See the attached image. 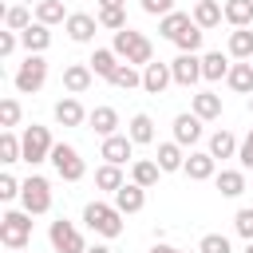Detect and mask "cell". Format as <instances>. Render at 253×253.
I'll return each mask as SVG.
<instances>
[{
    "label": "cell",
    "instance_id": "obj_26",
    "mask_svg": "<svg viewBox=\"0 0 253 253\" xmlns=\"http://www.w3.org/2000/svg\"><path fill=\"white\" fill-rule=\"evenodd\" d=\"M225 20L233 28H249L253 24V0H225Z\"/></svg>",
    "mask_w": 253,
    "mask_h": 253
},
{
    "label": "cell",
    "instance_id": "obj_22",
    "mask_svg": "<svg viewBox=\"0 0 253 253\" xmlns=\"http://www.w3.org/2000/svg\"><path fill=\"white\" fill-rule=\"evenodd\" d=\"M87 123L95 126V134L111 138V134H115V126H119V111H115V107H95V111L87 115Z\"/></svg>",
    "mask_w": 253,
    "mask_h": 253
},
{
    "label": "cell",
    "instance_id": "obj_39",
    "mask_svg": "<svg viewBox=\"0 0 253 253\" xmlns=\"http://www.w3.org/2000/svg\"><path fill=\"white\" fill-rule=\"evenodd\" d=\"M99 28L123 32V28H126V16H123V8H99Z\"/></svg>",
    "mask_w": 253,
    "mask_h": 253
},
{
    "label": "cell",
    "instance_id": "obj_21",
    "mask_svg": "<svg viewBox=\"0 0 253 253\" xmlns=\"http://www.w3.org/2000/svg\"><path fill=\"white\" fill-rule=\"evenodd\" d=\"M194 115H198L202 123L221 119V95H213V91H198V95H194Z\"/></svg>",
    "mask_w": 253,
    "mask_h": 253
},
{
    "label": "cell",
    "instance_id": "obj_41",
    "mask_svg": "<svg viewBox=\"0 0 253 253\" xmlns=\"http://www.w3.org/2000/svg\"><path fill=\"white\" fill-rule=\"evenodd\" d=\"M20 123V103L16 99H0V126H16Z\"/></svg>",
    "mask_w": 253,
    "mask_h": 253
},
{
    "label": "cell",
    "instance_id": "obj_29",
    "mask_svg": "<svg viewBox=\"0 0 253 253\" xmlns=\"http://www.w3.org/2000/svg\"><path fill=\"white\" fill-rule=\"evenodd\" d=\"M237 146H241V142H237L229 130H213V134H210V154H213V158H233Z\"/></svg>",
    "mask_w": 253,
    "mask_h": 253
},
{
    "label": "cell",
    "instance_id": "obj_52",
    "mask_svg": "<svg viewBox=\"0 0 253 253\" xmlns=\"http://www.w3.org/2000/svg\"><path fill=\"white\" fill-rule=\"evenodd\" d=\"M8 253H24V249H8Z\"/></svg>",
    "mask_w": 253,
    "mask_h": 253
},
{
    "label": "cell",
    "instance_id": "obj_1",
    "mask_svg": "<svg viewBox=\"0 0 253 253\" xmlns=\"http://www.w3.org/2000/svg\"><path fill=\"white\" fill-rule=\"evenodd\" d=\"M111 51L123 55L130 67H146V63H154V43H150L142 32H130V28L115 32V47H111Z\"/></svg>",
    "mask_w": 253,
    "mask_h": 253
},
{
    "label": "cell",
    "instance_id": "obj_25",
    "mask_svg": "<svg viewBox=\"0 0 253 253\" xmlns=\"http://www.w3.org/2000/svg\"><path fill=\"white\" fill-rule=\"evenodd\" d=\"M225 47H229L233 59H253V32H249V28H233Z\"/></svg>",
    "mask_w": 253,
    "mask_h": 253
},
{
    "label": "cell",
    "instance_id": "obj_37",
    "mask_svg": "<svg viewBox=\"0 0 253 253\" xmlns=\"http://www.w3.org/2000/svg\"><path fill=\"white\" fill-rule=\"evenodd\" d=\"M4 28H8V32H28V28H32V12H28L24 4H12V8L4 12Z\"/></svg>",
    "mask_w": 253,
    "mask_h": 253
},
{
    "label": "cell",
    "instance_id": "obj_19",
    "mask_svg": "<svg viewBox=\"0 0 253 253\" xmlns=\"http://www.w3.org/2000/svg\"><path fill=\"white\" fill-rule=\"evenodd\" d=\"M20 43L28 47V55H43V51H47V43H51L47 24H32L28 32H20Z\"/></svg>",
    "mask_w": 253,
    "mask_h": 253
},
{
    "label": "cell",
    "instance_id": "obj_35",
    "mask_svg": "<svg viewBox=\"0 0 253 253\" xmlns=\"http://www.w3.org/2000/svg\"><path fill=\"white\" fill-rule=\"evenodd\" d=\"M130 142H154V119L146 115V111H138L134 119H130Z\"/></svg>",
    "mask_w": 253,
    "mask_h": 253
},
{
    "label": "cell",
    "instance_id": "obj_31",
    "mask_svg": "<svg viewBox=\"0 0 253 253\" xmlns=\"http://www.w3.org/2000/svg\"><path fill=\"white\" fill-rule=\"evenodd\" d=\"M95 186H99V190H111V194H115V190H123V186H126V182H123V166L103 162V166L95 170Z\"/></svg>",
    "mask_w": 253,
    "mask_h": 253
},
{
    "label": "cell",
    "instance_id": "obj_24",
    "mask_svg": "<svg viewBox=\"0 0 253 253\" xmlns=\"http://www.w3.org/2000/svg\"><path fill=\"white\" fill-rule=\"evenodd\" d=\"M225 83L237 91V95H253V63H233L229 67V75H225Z\"/></svg>",
    "mask_w": 253,
    "mask_h": 253
},
{
    "label": "cell",
    "instance_id": "obj_45",
    "mask_svg": "<svg viewBox=\"0 0 253 253\" xmlns=\"http://www.w3.org/2000/svg\"><path fill=\"white\" fill-rule=\"evenodd\" d=\"M16 43H20V32H0V55L4 59L16 51Z\"/></svg>",
    "mask_w": 253,
    "mask_h": 253
},
{
    "label": "cell",
    "instance_id": "obj_40",
    "mask_svg": "<svg viewBox=\"0 0 253 253\" xmlns=\"http://www.w3.org/2000/svg\"><path fill=\"white\" fill-rule=\"evenodd\" d=\"M198 253H233V249H229V237L225 233H206L202 245H198Z\"/></svg>",
    "mask_w": 253,
    "mask_h": 253
},
{
    "label": "cell",
    "instance_id": "obj_49",
    "mask_svg": "<svg viewBox=\"0 0 253 253\" xmlns=\"http://www.w3.org/2000/svg\"><path fill=\"white\" fill-rule=\"evenodd\" d=\"M87 253H111V249H107V245H91Z\"/></svg>",
    "mask_w": 253,
    "mask_h": 253
},
{
    "label": "cell",
    "instance_id": "obj_27",
    "mask_svg": "<svg viewBox=\"0 0 253 253\" xmlns=\"http://www.w3.org/2000/svg\"><path fill=\"white\" fill-rule=\"evenodd\" d=\"M36 24H67V12H63V4L59 0H40L36 4Z\"/></svg>",
    "mask_w": 253,
    "mask_h": 253
},
{
    "label": "cell",
    "instance_id": "obj_33",
    "mask_svg": "<svg viewBox=\"0 0 253 253\" xmlns=\"http://www.w3.org/2000/svg\"><path fill=\"white\" fill-rule=\"evenodd\" d=\"M190 24H194V20H190L186 12H166V16H162V24H158V32H162L166 40H178Z\"/></svg>",
    "mask_w": 253,
    "mask_h": 253
},
{
    "label": "cell",
    "instance_id": "obj_32",
    "mask_svg": "<svg viewBox=\"0 0 253 253\" xmlns=\"http://www.w3.org/2000/svg\"><path fill=\"white\" fill-rule=\"evenodd\" d=\"M213 182H217V190H221L225 198H241V194H245V174H241V170H221Z\"/></svg>",
    "mask_w": 253,
    "mask_h": 253
},
{
    "label": "cell",
    "instance_id": "obj_51",
    "mask_svg": "<svg viewBox=\"0 0 253 253\" xmlns=\"http://www.w3.org/2000/svg\"><path fill=\"white\" fill-rule=\"evenodd\" d=\"M249 115H253V95H249Z\"/></svg>",
    "mask_w": 253,
    "mask_h": 253
},
{
    "label": "cell",
    "instance_id": "obj_12",
    "mask_svg": "<svg viewBox=\"0 0 253 253\" xmlns=\"http://www.w3.org/2000/svg\"><path fill=\"white\" fill-rule=\"evenodd\" d=\"M198 138H202V119H198L194 111H190V115H178V119H174V142H178V146H194Z\"/></svg>",
    "mask_w": 253,
    "mask_h": 253
},
{
    "label": "cell",
    "instance_id": "obj_13",
    "mask_svg": "<svg viewBox=\"0 0 253 253\" xmlns=\"http://www.w3.org/2000/svg\"><path fill=\"white\" fill-rule=\"evenodd\" d=\"M130 154H134V142H130V134H111V138H103V158H107L111 166H123Z\"/></svg>",
    "mask_w": 253,
    "mask_h": 253
},
{
    "label": "cell",
    "instance_id": "obj_28",
    "mask_svg": "<svg viewBox=\"0 0 253 253\" xmlns=\"http://www.w3.org/2000/svg\"><path fill=\"white\" fill-rule=\"evenodd\" d=\"M87 63H91V71H95V75L111 79V75H115V67H119V55H115L111 47H95V55H91Z\"/></svg>",
    "mask_w": 253,
    "mask_h": 253
},
{
    "label": "cell",
    "instance_id": "obj_43",
    "mask_svg": "<svg viewBox=\"0 0 253 253\" xmlns=\"http://www.w3.org/2000/svg\"><path fill=\"white\" fill-rule=\"evenodd\" d=\"M20 186H24V182H16L12 174H0V202H12V198L20 194Z\"/></svg>",
    "mask_w": 253,
    "mask_h": 253
},
{
    "label": "cell",
    "instance_id": "obj_30",
    "mask_svg": "<svg viewBox=\"0 0 253 253\" xmlns=\"http://www.w3.org/2000/svg\"><path fill=\"white\" fill-rule=\"evenodd\" d=\"M158 166H162V174H170V170H182V166H186V154H182V146H178V142H162V146H158Z\"/></svg>",
    "mask_w": 253,
    "mask_h": 253
},
{
    "label": "cell",
    "instance_id": "obj_46",
    "mask_svg": "<svg viewBox=\"0 0 253 253\" xmlns=\"http://www.w3.org/2000/svg\"><path fill=\"white\" fill-rule=\"evenodd\" d=\"M170 4H174V0H142V12H150V16H166Z\"/></svg>",
    "mask_w": 253,
    "mask_h": 253
},
{
    "label": "cell",
    "instance_id": "obj_11",
    "mask_svg": "<svg viewBox=\"0 0 253 253\" xmlns=\"http://www.w3.org/2000/svg\"><path fill=\"white\" fill-rule=\"evenodd\" d=\"M170 83H174V75H170V63H146V67H142V91H150V95H162Z\"/></svg>",
    "mask_w": 253,
    "mask_h": 253
},
{
    "label": "cell",
    "instance_id": "obj_6",
    "mask_svg": "<svg viewBox=\"0 0 253 253\" xmlns=\"http://www.w3.org/2000/svg\"><path fill=\"white\" fill-rule=\"evenodd\" d=\"M20 202H24L28 213H47V210H51V186H47V178H40V174L24 178V186H20Z\"/></svg>",
    "mask_w": 253,
    "mask_h": 253
},
{
    "label": "cell",
    "instance_id": "obj_50",
    "mask_svg": "<svg viewBox=\"0 0 253 253\" xmlns=\"http://www.w3.org/2000/svg\"><path fill=\"white\" fill-rule=\"evenodd\" d=\"M245 253H253V241H249V245H245Z\"/></svg>",
    "mask_w": 253,
    "mask_h": 253
},
{
    "label": "cell",
    "instance_id": "obj_36",
    "mask_svg": "<svg viewBox=\"0 0 253 253\" xmlns=\"http://www.w3.org/2000/svg\"><path fill=\"white\" fill-rule=\"evenodd\" d=\"M0 162H8V166H12V162H24V142H20L12 130L0 134Z\"/></svg>",
    "mask_w": 253,
    "mask_h": 253
},
{
    "label": "cell",
    "instance_id": "obj_18",
    "mask_svg": "<svg viewBox=\"0 0 253 253\" xmlns=\"http://www.w3.org/2000/svg\"><path fill=\"white\" fill-rule=\"evenodd\" d=\"M83 119H87V111H83V103H79L75 95H67V99L55 103V123H59V126H79Z\"/></svg>",
    "mask_w": 253,
    "mask_h": 253
},
{
    "label": "cell",
    "instance_id": "obj_44",
    "mask_svg": "<svg viewBox=\"0 0 253 253\" xmlns=\"http://www.w3.org/2000/svg\"><path fill=\"white\" fill-rule=\"evenodd\" d=\"M237 162H241L245 170H253V130L241 138V146H237Z\"/></svg>",
    "mask_w": 253,
    "mask_h": 253
},
{
    "label": "cell",
    "instance_id": "obj_48",
    "mask_svg": "<svg viewBox=\"0 0 253 253\" xmlns=\"http://www.w3.org/2000/svg\"><path fill=\"white\" fill-rule=\"evenodd\" d=\"M126 0H99V8H123Z\"/></svg>",
    "mask_w": 253,
    "mask_h": 253
},
{
    "label": "cell",
    "instance_id": "obj_47",
    "mask_svg": "<svg viewBox=\"0 0 253 253\" xmlns=\"http://www.w3.org/2000/svg\"><path fill=\"white\" fill-rule=\"evenodd\" d=\"M150 253H182V249H174V245H162V241H158V245H154Z\"/></svg>",
    "mask_w": 253,
    "mask_h": 253
},
{
    "label": "cell",
    "instance_id": "obj_9",
    "mask_svg": "<svg viewBox=\"0 0 253 253\" xmlns=\"http://www.w3.org/2000/svg\"><path fill=\"white\" fill-rule=\"evenodd\" d=\"M170 75H174L178 87H194V83L202 79V59H198V55H178V59L170 63Z\"/></svg>",
    "mask_w": 253,
    "mask_h": 253
},
{
    "label": "cell",
    "instance_id": "obj_15",
    "mask_svg": "<svg viewBox=\"0 0 253 253\" xmlns=\"http://www.w3.org/2000/svg\"><path fill=\"white\" fill-rule=\"evenodd\" d=\"M225 20V4H217V0H198L194 4V24L206 32V28H217Z\"/></svg>",
    "mask_w": 253,
    "mask_h": 253
},
{
    "label": "cell",
    "instance_id": "obj_10",
    "mask_svg": "<svg viewBox=\"0 0 253 253\" xmlns=\"http://www.w3.org/2000/svg\"><path fill=\"white\" fill-rule=\"evenodd\" d=\"M63 28H67V36H71L75 43H87V40H95V28H99V16H87V12H71Z\"/></svg>",
    "mask_w": 253,
    "mask_h": 253
},
{
    "label": "cell",
    "instance_id": "obj_4",
    "mask_svg": "<svg viewBox=\"0 0 253 253\" xmlns=\"http://www.w3.org/2000/svg\"><path fill=\"white\" fill-rule=\"evenodd\" d=\"M20 142H24V162H32V166H36V162H47V158H51V150H55L51 130H47V126H40V123H32V126L24 130V138H20Z\"/></svg>",
    "mask_w": 253,
    "mask_h": 253
},
{
    "label": "cell",
    "instance_id": "obj_42",
    "mask_svg": "<svg viewBox=\"0 0 253 253\" xmlns=\"http://www.w3.org/2000/svg\"><path fill=\"white\" fill-rule=\"evenodd\" d=\"M233 229H237L245 241H253V210H237V217H233Z\"/></svg>",
    "mask_w": 253,
    "mask_h": 253
},
{
    "label": "cell",
    "instance_id": "obj_14",
    "mask_svg": "<svg viewBox=\"0 0 253 253\" xmlns=\"http://www.w3.org/2000/svg\"><path fill=\"white\" fill-rule=\"evenodd\" d=\"M142 206H146V190H142V186L126 182L123 190H115V210H119V213H138Z\"/></svg>",
    "mask_w": 253,
    "mask_h": 253
},
{
    "label": "cell",
    "instance_id": "obj_7",
    "mask_svg": "<svg viewBox=\"0 0 253 253\" xmlns=\"http://www.w3.org/2000/svg\"><path fill=\"white\" fill-rule=\"evenodd\" d=\"M16 91H24V95H32V91H40L43 83H47V59L43 55H28L24 63H20V71H16Z\"/></svg>",
    "mask_w": 253,
    "mask_h": 253
},
{
    "label": "cell",
    "instance_id": "obj_3",
    "mask_svg": "<svg viewBox=\"0 0 253 253\" xmlns=\"http://www.w3.org/2000/svg\"><path fill=\"white\" fill-rule=\"evenodd\" d=\"M28 237H32V213L28 210H8L0 217V241L8 249H24Z\"/></svg>",
    "mask_w": 253,
    "mask_h": 253
},
{
    "label": "cell",
    "instance_id": "obj_23",
    "mask_svg": "<svg viewBox=\"0 0 253 253\" xmlns=\"http://www.w3.org/2000/svg\"><path fill=\"white\" fill-rule=\"evenodd\" d=\"M158 174H162V166H158V162H150V158H138V162L130 166V182H134V186H142V190L158 186Z\"/></svg>",
    "mask_w": 253,
    "mask_h": 253
},
{
    "label": "cell",
    "instance_id": "obj_20",
    "mask_svg": "<svg viewBox=\"0 0 253 253\" xmlns=\"http://www.w3.org/2000/svg\"><path fill=\"white\" fill-rule=\"evenodd\" d=\"M229 67H233V63H229L221 51H206V55H202V79H210V83L225 79V75H229Z\"/></svg>",
    "mask_w": 253,
    "mask_h": 253
},
{
    "label": "cell",
    "instance_id": "obj_8",
    "mask_svg": "<svg viewBox=\"0 0 253 253\" xmlns=\"http://www.w3.org/2000/svg\"><path fill=\"white\" fill-rule=\"evenodd\" d=\"M47 237H51V245H55V253H87V245H83V233L67 221V217H55L51 225H47Z\"/></svg>",
    "mask_w": 253,
    "mask_h": 253
},
{
    "label": "cell",
    "instance_id": "obj_2",
    "mask_svg": "<svg viewBox=\"0 0 253 253\" xmlns=\"http://www.w3.org/2000/svg\"><path fill=\"white\" fill-rule=\"evenodd\" d=\"M83 221H87V229H95L99 237H119V233H123V213H119L115 206H107V202H87V206H83Z\"/></svg>",
    "mask_w": 253,
    "mask_h": 253
},
{
    "label": "cell",
    "instance_id": "obj_34",
    "mask_svg": "<svg viewBox=\"0 0 253 253\" xmlns=\"http://www.w3.org/2000/svg\"><path fill=\"white\" fill-rule=\"evenodd\" d=\"M107 83H111V87H123V91L142 87V71H138V67H130V63H119V67H115V75H111Z\"/></svg>",
    "mask_w": 253,
    "mask_h": 253
},
{
    "label": "cell",
    "instance_id": "obj_17",
    "mask_svg": "<svg viewBox=\"0 0 253 253\" xmlns=\"http://www.w3.org/2000/svg\"><path fill=\"white\" fill-rule=\"evenodd\" d=\"M213 162H217V158H213L210 150H190V158H186L182 170H186L194 182H206V178H213Z\"/></svg>",
    "mask_w": 253,
    "mask_h": 253
},
{
    "label": "cell",
    "instance_id": "obj_5",
    "mask_svg": "<svg viewBox=\"0 0 253 253\" xmlns=\"http://www.w3.org/2000/svg\"><path fill=\"white\" fill-rule=\"evenodd\" d=\"M47 162L55 166V174H59L63 182H79V178L87 174V166H83L79 150H75V146H67V142H55V150H51V158H47Z\"/></svg>",
    "mask_w": 253,
    "mask_h": 253
},
{
    "label": "cell",
    "instance_id": "obj_16",
    "mask_svg": "<svg viewBox=\"0 0 253 253\" xmlns=\"http://www.w3.org/2000/svg\"><path fill=\"white\" fill-rule=\"evenodd\" d=\"M91 75H95L91 63H67V67H63V87H67L71 95H83V91L91 87Z\"/></svg>",
    "mask_w": 253,
    "mask_h": 253
},
{
    "label": "cell",
    "instance_id": "obj_38",
    "mask_svg": "<svg viewBox=\"0 0 253 253\" xmlns=\"http://www.w3.org/2000/svg\"><path fill=\"white\" fill-rule=\"evenodd\" d=\"M202 36H206V32H202L198 24H190V28H186V32H182L174 43H178V51H182V55H194V51L202 47Z\"/></svg>",
    "mask_w": 253,
    "mask_h": 253
}]
</instances>
